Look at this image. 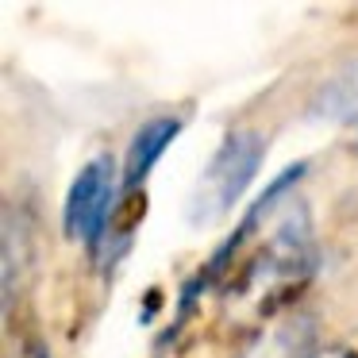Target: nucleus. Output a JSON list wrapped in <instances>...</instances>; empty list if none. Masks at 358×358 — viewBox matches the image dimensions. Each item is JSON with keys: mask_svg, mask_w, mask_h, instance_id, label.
I'll list each match as a JSON object with an SVG mask.
<instances>
[{"mask_svg": "<svg viewBox=\"0 0 358 358\" xmlns=\"http://www.w3.org/2000/svg\"><path fill=\"white\" fill-rule=\"evenodd\" d=\"M308 358H358V355H350V350H324V355H308Z\"/></svg>", "mask_w": 358, "mask_h": 358, "instance_id": "423d86ee", "label": "nucleus"}, {"mask_svg": "<svg viewBox=\"0 0 358 358\" xmlns=\"http://www.w3.org/2000/svg\"><path fill=\"white\" fill-rule=\"evenodd\" d=\"M308 112L324 124H358V58H347L320 81Z\"/></svg>", "mask_w": 358, "mask_h": 358, "instance_id": "39448f33", "label": "nucleus"}, {"mask_svg": "<svg viewBox=\"0 0 358 358\" xmlns=\"http://www.w3.org/2000/svg\"><path fill=\"white\" fill-rule=\"evenodd\" d=\"M35 262V224L27 208L8 204L4 208V312L16 304L27 273Z\"/></svg>", "mask_w": 358, "mask_h": 358, "instance_id": "20e7f679", "label": "nucleus"}, {"mask_svg": "<svg viewBox=\"0 0 358 358\" xmlns=\"http://www.w3.org/2000/svg\"><path fill=\"white\" fill-rule=\"evenodd\" d=\"M262 158H266V135L262 131H255V127H235V131H227L224 143L216 147V155L208 158V166L201 170L193 193H189V224L208 227L216 220H224L243 201V193L250 189Z\"/></svg>", "mask_w": 358, "mask_h": 358, "instance_id": "f257e3e1", "label": "nucleus"}, {"mask_svg": "<svg viewBox=\"0 0 358 358\" xmlns=\"http://www.w3.org/2000/svg\"><path fill=\"white\" fill-rule=\"evenodd\" d=\"M112 208H116V162L108 155H96L70 181V193H66V204H62L66 235L96 247L108 231Z\"/></svg>", "mask_w": 358, "mask_h": 358, "instance_id": "f03ea898", "label": "nucleus"}, {"mask_svg": "<svg viewBox=\"0 0 358 358\" xmlns=\"http://www.w3.org/2000/svg\"><path fill=\"white\" fill-rule=\"evenodd\" d=\"M181 135V120L178 116H150L135 127L131 143H127V155H124V178H120V189L131 193L139 189L143 181L150 178L155 162L170 150V143Z\"/></svg>", "mask_w": 358, "mask_h": 358, "instance_id": "7ed1b4c3", "label": "nucleus"}]
</instances>
